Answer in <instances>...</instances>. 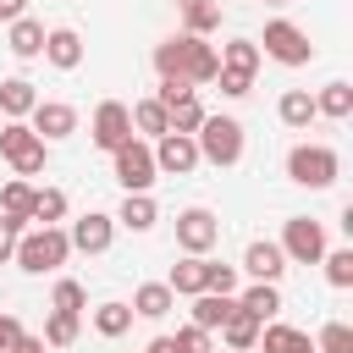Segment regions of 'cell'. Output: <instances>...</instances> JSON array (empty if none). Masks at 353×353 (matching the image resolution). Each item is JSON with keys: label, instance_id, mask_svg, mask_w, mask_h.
Here are the masks:
<instances>
[{"label": "cell", "instance_id": "1", "mask_svg": "<svg viewBox=\"0 0 353 353\" xmlns=\"http://www.w3.org/2000/svg\"><path fill=\"white\" fill-rule=\"evenodd\" d=\"M66 254H72V243H66L61 226H33V232L17 237V254H11V259H17L28 276H50V270L66 265Z\"/></svg>", "mask_w": 353, "mask_h": 353}, {"label": "cell", "instance_id": "2", "mask_svg": "<svg viewBox=\"0 0 353 353\" xmlns=\"http://www.w3.org/2000/svg\"><path fill=\"white\" fill-rule=\"evenodd\" d=\"M193 143H199V160H210V165H237V160H243V121H237V116H204L199 132H193Z\"/></svg>", "mask_w": 353, "mask_h": 353}, {"label": "cell", "instance_id": "3", "mask_svg": "<svg viewBox=\"0 0 353 353\" xmlns=\"http://www.w3.org/2000/svg\"><path fill=\"white\" fill-rule=\"evenodd\" d=\"M287 176L298 182V188H331L336 176H342V160H336V149H325V143H298L292 154H287Z\"/></svg>", "mask_w": 353, "mask_h": 353}, {"label": "cell", "instance_id": "4", "mask_svg": "<svg viewBox=\"0 0 353 353\" xmlns=\"http://www.w3.org/2000/svg\"><path fill=\"white\" fill-rule=\"evenodd\" d=\"M259 44H265L259 55H270V61H281V66H309V61H314V44H309V33H303L298 22H287V17L265 22V39H259Z\"/></svg>", "mask_w": 353, "mask_h": 353}, {"label": "cell", "instance_id": "5", "mask_svg": "<svg viewBox=\"0 0 353 353\" xmlns=\"http://www.w3.org/2000/svg\"><path fill=\"white\" fill-rule=\"evenodd\" d=\"M0 154L11 160L17 176H39V171H44V138H39L28 121H6V127H0Z\"/></svg>", "mask_w": 353, "mask_h": 353}, {"label": "cell", "instance_id": "6", "mask_svg": "<svg viewBox=\"0 0 353 353\" xmlns=\"http://www.w3.org/2000/svg\"><path fill=\"white\" fill-rule=\"evenodd\" d=\"M110 165H116V182L127 188V193H149L154 188V149L143 143V138H127L121 149H110Z\"/></svg>", "mask_w": 353, "mask_h": 353}, {"label": "cell", "instance_id": "7", "mask_svg": "<svg viewBox=\"0 0 353 353\" xmlns=\"http://www.w3.org/2000/svg\"><path fill=\"white\" fill-rule=\"evenodd\" d=\"M281 254H287V265H320V254H325V232H320V221L292 215V221L281 226Z\"/></svg>", "mask_w": 353, "mask_h": 353}, {"label": "cell", "instance_id": "8", "mask_svg": "<svg viewBox=\"0 0 353 353\" xmlns=\"http://www.w3.org/2000/svg\"><path fill=\"white\" fill-rule=\"evenodd\" d=\"M221 243V221L204 210V204H188L182 215H176V248L182 254H210Z\"/></svg>", "mask_w": 353, "mask_h": 353}, {"label": "cell", "instance_id": "9", "mask_svg": "<svg viewBox=\"0 0 353 353\" xmlns=\"http://www.w3.org/2000/svg\"><path fill=\"white\" fill-rule=\"evenodd\" d=\"M88 138H94V149H105V154L121 149V143L132 138V110H127L121 99H99V110H94V132H88Z\"/></svg>", "mask_w": 353, "mask_h": 353}, {"label": "cell", "instance_id": "10", "mask_svg": "<svg viewBox=\"0 0 353 353\" xmlns=\"http://www.w3.org/2000/svg\"><path fill=\"white\" fill-rule=\"evenodd\" d=\"M199 165V143H193V132H160L154 138V171H165V176H188Z\"/></svg>", "mask_w": 353, "mask_h": 353}, {"label": "cell", "instance_id": "11", "mask_svg": "<svg viewBox=\"0 0 353 353\" xmlns=\"http://www.w3.org/2000/svg\"><path fill=\"white\" fill-rule=\"evenodd\" d=\"M66 243H72L77 254H105V248L116 243V215H99V210L77 215V221L66 226Z\"/></svg>", "mask_w": 353, "mask_h": 353}, {"label": "cell", "instance_id": "12", "mask_svg": "<svg viewBox=\"0 0 353 353\" xmlns=\"http://www.w3.org/2000/svg\"><path fill=\"white\" fill-rule=\"evenodd\" d=\"M28 127H33L44 143H55V138H72V132H77V110H72L66 99H39V105L28 110Z\"/></svg>", "mask_w": 353, "mask_h": 353}, {"label": "cell", "instance_id": "13", "mask_svg": "<svg viewBox=\"0 0 353 353\" xmlns=\"http://www.w3.org/2000/svg\"><path fill=\"white\" fill-rule=\"evenodd\" d=\"M243 270H248L254 281H281V276H287V254H281V243L254 237V243L243 248Z\"/></svg>", "mask_w": 353, "mask_h": 353}, {"label": "cell", "instance_id": "14", "mask_svg": "<svg viewBox=\"0 0 353 353\" xmlns=\"http://www.w3.org/2000/svg\"><path fill=\"white\" fill-rule=\"evenodd\" d=\"M254 347H265V353H314L309 331H298V325H281V320H265Z\"/></svg>", "mask_w": 353, "mask_h": 353}, {"label": "cell", "instance_id": "15", "mask_svg": "<svg viewBox=\"0 0 353 353\" xmlns=\"http://www.w3.org/2000/svg\"><path fill=\"white\" fill-rule=\"evenodd\" d=\"M44 61L61 66V72L83 66V39H77V28H50V33H44Z\"/></svg>", "mask_w": 353, "mask_h": 353}, {"label": "cell", "instance_id": "16", "mask_svg": "<svg viewBox=\"0 0 353 353\" xmlns=\"http://www.w3.org/2000/svg\"><path fill=\"white\" fill-rule=\"evenodd\" d=\"M6 50H11L17 61L44 55V22H39V17H17V22H11V33H6Z\"/></svg>", "mask_w": 353, "mask_h": 353}, {"label": "cell", "instance_id": "17", "mask_svg": "<svg viewBox=\"0 0 353 353\" xmlns=\"http://www.w3.org/2000/svg\"><path fill=\"white\" fill-rule=\"evenodd\" d=\"M171 309H176V292H171L165 281H143V287L132 292V314H138V320H165Z\"/></svg>", "mask_w": 353, "mask_h": 353}, {"label": "cell", "instance_id": "18", "mask_svg": "<svg viewBox=\"0 0 353 353\" xmlns=\"http://www.w3.org/2000/svg\"><path fill=\"white\" fill-rule=\"evenodd\" d=\"M193 39H199V33H176V39L154 44V72H160V77H188V50H193Z\"/></svg>", "mask_w": 353, "mask_h": 353}, {"label": "cell", "instance_id": "19", "mask_svg": "<svg viewBox=\"0 0 353 353\" xmlns=\"http://www.w3.org/2000/svg\"><path fill=\"white\" fill-rule=\"evenodd\" d=\"M232 309H237L232 292H193V325H204V331H221Z\"/></svg>", "mask_w": 353, "mask_h": 353}, {"label": "cell", "instance_id": "20", "mask_svg": "<svg viewBox=\"0 0 353 353\" xmlns=\"http://www.w3.org/2000/svg\"><path fill=\"white\" fill-rule=\"evenodd\" d=\"M221 342H226V353H248V347L259 342V320L237 303V309L226 314V325H221Z\"/></svg>", "mask_w": 353, "mask_h": 353}, {"label": "cell", "instance_id": "21", "mask_svg": "<svg viewBox=\"0 0 353 353\" xmlns=\"http://www.w3.org/2000/svg\"><path fill=\"white\" fill-rule=\"evenodd\" d=\"M165 287H171L176 298H193V292H204V254H182V259L171 265Z\"/></svg>", "mask_w": 353, "mask_h": 353}, {"label": "cell", "instance_id": "22", "mask_svg": "<svg viewBox=\"0 0 353 353\" xmlns=\"http://www.w3.org/2000/svg\"><path fill=\"white\" fill-rule=\"evenodd\" d=\"M33 105H39V94H33L28 77H6V83H0V116H6V121H22Z\"/></svg>", "mask_w": 353, "mask_h": 353}, {"label": "cell", "instance_id": "23", "mask_svg": "<svg viewBox=\"0 0 353 353\" xmlns=\"http://www.w3.org/2000/svg\"><path fill=\"white\" fill-rule=\"evenodd\" d=\"M116 221H121L127 232H149V226L160 221V204H154L149 193H127V199H121V210H116Z\"/></svg>", "mask_w": 353, "mask_h": 353}, {"label": "cell", "instance_id": "24", "mask_svg": "<svg viewBox=\"0 0 353 353\" xmlns=\"http://www.w3.org/2000/svg\"><path fill=\"white\" fill-rule=\"evenodd\" d=\"M276 116H281V127L303 132V127L314 121V94H303V88H287V94H281V105H276Z\"/></svg>", "mask_w": 353, "mask_h": 353}, {"label": "cell", "instance_id": "25", "mask_svg": "<svg viewBox=\"0 0 353 353\" xmlns=\"http://www.w3.org/2000/svg\"><path fill=\"white\" fill-rule=\"evenodd\" d=\"M237 303H243V309H248V314H254L259 325L281 314V292H276V281H254V287H248V292H243Z\"/></svg>", "mask_w": 353, "mask_h": 353}, {"label": "cell", "instance_id": "26", "mask_svg": "<svg viewBox=\"0 0 353 353\" xmlns=\"http://www.w3.org/2000/svg\"><path fill=\"white\" fill-rule=\"evenodd\" d=\"M215 55H221V66H226V72H243V77H254V72H259V44H254V39H232V44H221Z\"/></svg>", "mask_w": 353, "mask_h": 353}, {"label": "cell", "instance_id": "27", "mask_svg": "<svg viewBox=\"0 0 353 353\" xmlns=\"http://www.w3.org/2000/svg\"><path fill=\"white\" fill-rule=\"evenodd\" d=\"M314 116L347 121V116H353V88H347V83H325V88L314 94Z\"/></svg>", "mask_w": 353, "mask_h": 353}, {"label": "cell", "instance_id": "28", "mask_svg": "<svg viewBox=\"0 0 353 353\" xmlns=\"http://www.w3.org/2000/svg\"><path fill=\"white\" fill-rule=\"evenodd\" d=\"M0 215H11V221H22V226H28V215H33V182L11 176V182L0 188Z\"/></svg>", "mask_w": 353, "mask_h": 353}, {"label": "cell", "instance_id": "29", "mask_svg": "<svg viewBox=\"0 0 353 353\" xmlns=\"http://www.w3.org/2000/svg\"><path fill=\"white\" fill-rule=\"evenodd\" d=\"M33 226H61L66 221V193L61 188H33Z\"/></svg>", "mask_w": 353, "mask_h": 353}, {"label": "cell", "instance_id": "30", "mask_svg": "<svg viewBox=\"0 0 353 353\" xmlns=\"http://www.w3.org/2000/svg\"><path fill=\"white\" fill-rule=\"evenodd\" d=\"M77 331H83V314H72V309H50V320H44V347H72Z\"/></svg>", "mask_w": 353, "mask_h": 353}, {"label": "cell", "instance_id": "31", "mask_svg": "<svg viewBox=\"0 0 353 353\" xmlns=\"http://www.w3.org/2000/svg\"><path fill=\"white\" fill-rule=\"evenodd\" d=\"M215 72H221V55H215V44L193 39V50H188V83H193V88H199V83H215Z\"/></svg>", "mask_w": 353, "mask_h": 353}, {"label": "cell", "instance_id": "32", "mask_svg": "<svg viewBox=\"0 0 353 353\" xmlns=\"http://www.w3.org/2000/svg\"><path fill=\"white\" fill-rule=\"evenodd\" d=\"M182 22H188L182 33H199V39L215 33V28H221V0H188V6H182Z\"/></svg>", "mask_w": 353, "mask_h": 353}, {"label": "cell", "instance_id": "33", "mask_svg": "<svg viewBox=\"0 0 353 353\" xmlns=\"http://www.w3.org/2000/svg\"><path fill=\"white\" fill-rule=\"evenodd\" d=\"M132 110V127L138 132H149V138H160V132H171V121H165V105L149 94V99H138V105H127Z\"/></svg>", "mask_w": 353, "mask_h": 353}, {"label": "cell", "instance_id": "34", "mask_svg": "<svg viewBox=\"0 0 353 353\" xmlns=\"http://www.w3.org/2000/svg\"><path fill=\"white\" fill-rule=\"evenodd\" d=\"M320 265H325V281H331L336 292H347V287H353V248H325V254H320Z\"/></svg>", "mask_w": 353, "mask_h": 353}, {"label": "cell", "instance_id": "35", "mask_svg": "<svg viewBox=\"0 0 353 353\" xmlns=\"http://www.w3.org/2000/svg\"><path fill=\"white\" fill-rule=\"evenodd\" d=\"M127 325H132V303H99L94 309V331L99 336H127Z\"/></svg>", "mask_w": 353, "mask_h": 353}, {"label": "cell", "instance_id": "36", "mask_svg": "<svg viewBox=\"0 0 353 353\" xmlns=\"http://www.w3.org/2000/svg\"><path fill=\"white\" fill-rule=\"evenodd\" d=\"M210 110L199 105V94H188V99H176L171 110H165V121H171V132H199V121H204Z\"/></svg>", "mask_w": 353, "mask_h": 353}, {"label": "cell", "instance_id": "37", "mask_svg": "<svg viewBox=\"0 0 353 353\" xmlns=\"http://www.w3.org/2000/svg\"><path fill=\"white\" fill-rule=\"evenodd\" d=\"M314 353H353V331L342 320H325L320 336H314Z\"/></svg>", "mask_w": 353, "mask_h": 353}, {"label": "cell", "instance_id": "38", "mask_svg": "<svg viewBox=\"0 0 353 353\" xmlns=\"http://www.w3.org/2000/svg\"><path fill=\"white\" fill-rule=\"evenodd\" d=\"M204 292H237V265L204 259Z\"/></svg>", "mask_w": 353, "mask_h": 353}, {"label": "cell", "instance_id": "39", "mask_svg": "<svg viewBox=\"0 0 353 353\" xmlns=\"http://www.w3.org/2000/svg\"><path fill=\"white\" fill-rule=\"evenodd\" d=\"M83 303H88V292H83V281H72V276H61V281H55V298H50V309H72V314H83Z\"/></svg>", "mask_w": 353, "mask_h": 353}, {"label": "cell", "instance_id": "40", "mask_svg": "<svg viewBox=\"0 0 353 353\" xmlns=\"http://www.w3.org/2000/svg\"><path fill=\"white\" fill-rule=\"evenodd\" d=\"M171 347H176V353H215V342H210L204 325H182V331L171 336Z\"/></svg>", "mask_w": 353, "mask_h": 353}, {"label": "cell", "instance_id": "41", "mask_svg": "<svg viewBox=\"0 0 353 353\" xmlns=\"http://www.w3.org/2000/svg\"><path fill=\"white\" fill-rule=\"evenodd\" d=\"M215 83H221V94H226V99H243V94L254 88V77H243V72H226V66L215 72Z\"/></svg>", "mask_w": 353, "mask_h": 353}, {"label": "cell", "instance_id": "42", "mask_svg": "<svg viewBox=\"0 0 353 353\" xmlns=\"http://www.w3.org/2000/svg\"><path fill=\"white\" fill-rule=\"evenodd\" d=\"M22 232H28L22 221H11V215H0V265H6L11 254H17V237H22Z\"/></svg>", "mask_w": 353, "mask_h": 353}, {"label": "cell", "instance_id": "43", "mask_svg": "<svg viewBox=\"0 0 353 353\" xmlns=\"http://www.w3.org/2000/svg\"><path fill=\"white\" fill-rule=\"evenodd\" d=\"M17 336H22V320H17V314H0V353H11Z\"/></svg>", "mask_w": 353, "mask_h": 353}, {"label": "cell", "instance_id": "44", "mask_svg": "<svg viewBox=\"0 0 353 353\" xmlns=\"http://www.w3.org/2000/svg\"><path fill=\"white\" fill-rule=\"evenodd\" d=\"M17 17H28V0H0V22H17Z\"/></svg>", "mask_w": 353, "mask_h": 353}, {"label": "cell", "instance_id": "45", "mask_svg": "<svg viewBox=\"0 0 353 353\" xmlns=\"http://www.w3.org/2000/svg\"><path fill=\"white\" fill-rule=\"evenodd\" d=\"M143 353H176V347H171V336H154V342H149Z\"/></svg>", "mask_w": 353, "mask_h": 353}, {"label": "cell", "instance_id": "46", "mask_svg": "<svg viewBox=\"0 0 353 353\" xmlns=\"http://www.w3.org/2000/svg\"><path fill=\"white\" fill-rule=\"evenodd\" d=\"M265 6H287V0H265Z\"/></svg>", "mask_w": 353, "mask_h": 353}, {"label": "cell", "instance_id": "47", "mask_svg": "<svg viewBox=\"0 0 353 353\" xmlns=\"http://www.w3.org/2000/svg\"><path fill=\"white\" fill-rule=\"evenodd\" d=\"M176 6H188V0H176Z\"/></svg>", "mask_w": 353, "mask_h": 353}]
</instances>
